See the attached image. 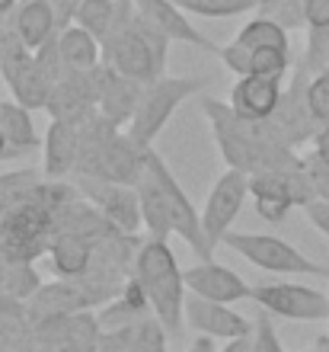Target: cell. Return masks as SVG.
Here are the masks:
<instances>
[{"mask_svg":"<svg viewBox=\"0 0 329 352\" xmlns=\"http://www.w3.org/2000/svg\"><path fill=\"white\" fill-rule=\"evenodd\" d=\"M201 87H205V77H166L163 74V77H157V80H150L144 87V93H141L135 119L128 122L125 131H128L137 144L150 148L154 138L170 122V116L176 112V106L185 102L189 96H195Z\"/></svg>","mask_w":329,"mask_h":352,"instance_id":"4","label":"cell"},{"mask_svg":"<svg viewBox=\"0 0 329 352\" xmlns=\"http://www.w3.org/2000/svg\"><path fill=\"white\" fill-rule=\"evenodd\" d=\"M48 205H16V212L3 221V253L7 260L29 263L42 247H45V234H48Z\"/></svg>","mask_w":329,"mask_h":352,"instance_id":"11","label":"cell"},{"mask_svg":"<svg viewBox=\"0 0 329 352\" xmlns=\"http://www.w3.org/2000/svg\"><path fill=\"white\" fill-rule=\"evenodd\" d=\"M262 311L284 320H329V295L297 282H262L253 285V298Z\"/></svg>","mask_w":329,"mask_h":352,"instance_id":"10","label":"cell"},{"mask_svg":"<svg viewBox=\"0 0 329 352\" xmlns=\"http://www.w3.org/2000/svg\"><path fill=\"white\" fill-rule=\"evenodd\" d=\"M282 80L284 77H265V74L237 77V84L230 90V106L240 116H249V119H272L284 93Z\"/></svg>","mask_w":329,"mask_h":352,"instance_id":"17","label":"cell"},{"mask_svg":"<svg viewBox=\"0 0 329 352\" xmlns=\"http://www.w3.org/2000/svg\"><path fill=\"white\" fill-rule=\"evenodd\" d=\"M304 3L307 0H259V13L272 16L275 23H282L288 32L297 26H304Z\"/></svg>","mask_w":329,"mask_h":352,"instance_id":"30","label":"cell"},{"mask_svg":"<svg viewBox=\"0 0 329 352\" xmlns=\"http://www.w3.org/2000/svg\"><path fill=\"white\" fill-rule=\"evenodd\" d=\"M185 352H218V349H214V343H211V336H195V343Z\"/></svg>","mask_w":329,"mask_h":352,"instance_id":"39","label":"cell"},{"mask_svg":"<svg viewBox=\"0 0 329 352\" xmlns=\"http://www.w3.org/2000/svg\"><path fill=\"white\" fill-rule=\"evenodd\" d=\"M119 10L122 0H83L80 13H77V26L87 29L100 42H106V36L112 32L115 19H119Z\"/></svg>","mask_w":329,"mask_h":352,"instance_id":"28","label":"cell"},{"mask_svg":"<svg viewBox=\"0 0 329 352\" xmlns=\"http://www.w3.org/2000/svg\"><path fill=\"white\" fill-rule=\"evenodd\" d=\"M80 7H83V0H52V10H55V19H58V32L77 26Z\"/></svg>","mask_w":329,"mask_h":352,"instance_id":"35","label":"cell"},{"mask_svg":"<svg viewBox=\"0 0 329 352\" xmlns=\"http://www.w3.org/2000/svg\"><path fill=\"white\" fill-rule=\"evenodd\" d=\"M249 195L256 202V214L269 224H282L291 208H304L317 199L310 179H307V170H304V160L294 167L262 170V173L249 176Z\"/></svg>","mask_w":329,"mask_h":352,"instance_id":"6","label":"cell"},{"mask_svg":"<svg viewBox=\"0 0 329 352\" xmlns=\"http://www.w3.org/2000/svg\"><path fill=\"white\" fill-rule=\"evenodd\" d=\"M58 45H61L67 74H87V71L102 67V42L90 36L87 29L71 26L65 32H58Z\"/></svg>","mask_w":329,"mask_h":352,"instance_id":"21","label":"cell"},{"mask_svg":"<svg viewBox=\"0 0 329 352\" xmlns=\"http://www.w3.org/2000/svg\"><path fill=\"white\" fill-rule=\"evenodd\" d=\"M183 276H185V288L192 295L211 298V301H220V305H237V301L253 298V285H247L243 276H237L234 269L220 266L214 260L195 263V266L185 269Z\"/></svg>","mask_w":329,"mask_h":352,"instance_id":"15","label":"cell"},{"mask_svg":"<svg viewBox=\"0 0 329 352\" xmlns=\"http://www.w3.org/2000/svg\"><path fill=\"white\" fill-rule=\"evenodd\" d=\"M42 148H45V176L48 179H65V176H71L73 170L80 167V151H83L80 129H73L67 122L52 119Z\"/></svg>","mask_w":329,"mask_h":352,"instance_id":"19","label":"cell"},{"mask_svg":"<svg viewBox=\"0 0 329 352\" xmlns=\"http://www.w3.org/2000/svg\"><path fill=\"white\" fill-rule=\"evenodd\" d=\"M10 93H13V100H16L19 106H26V109L36 112V109H45V106H48L52 93H55V84H52V80L38 71L36 61H32L26 74L10 84Z\"/></svg>","mask_w":329,"mask_h":352,"instance_id":"27","label":"cell"},{"mask_svg":"<svg viewBox=\"0 0 329 352\" xmlns=\"http://www.w3.org/2000/svg\"><path fill=\"white\" fill-rule=\"evenodd\" d=\"M0 131L7 135V141L19 154H26L38 144L36 125H32V109L19 106L16 100H0Z\"/></svg>","mask_w":329,"mask_h":352,"instance_id":"25","label":"cell"},{"mask_svg":"<svg viewBox=\"0 0 329 352\" xmlns=\"http://www.w3.org/2000/svg\"><path fill=\"white\" fill-rule=\"evenodd\" d=\"M135 282L144 292L150 314L170 333H179L185 320V295H189V288H185V276L179 263H176V253L170 250V243L160 241V237H150V241L137 247Z\"/></svg>","mask_w":329,"mask_h":352,"instance_id":"3","label":"cell"},{"mask_svg":"<svg viewBox=\"0 0 329 352\" xmlns=\"http://www.w3.org/2000/svg\"><path fill=\"white\" fill-rule=\"evenodd\" d=\"M185 324L195 333L211 336V340H234V336H249L256 330V324H249L243 314L230 311V305L192 295V292L185 295Z\"/></svg>","mask_w":329,"mask_h":352,"instance_id":"13","label":"cell"},{"mask_svg":"<svg viewBox=\"0 0 329 352\" xmlns=\"http://www.w3.org/2000/svg\"><path fill=\"white\" fill-rule=\"evenodd\" d=\"M307 67H297V74H294V84L282 93V102H278V109H275L272 122L275 129L284 135L288 144H301L307 138H317V122H313V112H310V102H307Z\"/></svg>","mask_w":329,"mask_h":352,"instance_id":"14","label":"cell"},{"mask_svg":"<svg viewBox=\"0 0 329 352\" xmlns=\"http://www.w3.org/2000/svg\"><path fill=\"white\" fill-rule=\"evenodd\" d=\"M269 311H262L256 320V330H253V352H284L282 343H278V336H275V327L269 320Z\"/></svg>","mask_w":329,"mask_h":352,"instance_id":"33","label":"cell"},{"mask_svg":"<svg viewBox=\"0 0 329 352\" xmlns=\"http://www.w3.org/2000/svg\"><path fill=\"white\" fill-rule=\"evenodd\" d=\"M304 26L329 29V0H307L304 3Z\"/></svg>","mask_w":329,"mask_h":352,"instance_id":"34","label":"cell"},{"mask_svg":"<svg viewBox=\"0 0 329 352\" xmlns=\"http://www.w3.org/2000/svg\"><path fill=\"white\" fill-rule=\"evenodd\" d=\"M83 307H90V295L77 288L73 282H52V285H38L32 295V311L42 317H67L77 314Z\"/></svg>","mask_w":329,"mask_h":352,"instance_id":"24","label":"cell"},{"mask_svg":"<svg viewBox=\"0 0 329 352\" xmlns=\"http://www.w3.org/2000/svg\"><path fill=\"white\" fill-rule=\"evenodd\" d=\"M147 84L141 80H131V77L112 71V67L102 65V84H100V116L112 125H128L137 112V102H141V93Z\"/></svg>","mask_w":329,"mask_h":352,"instance_id":"18","label":"cell"},{"mask_svg":"<svg viewBox=\"0 0 329 352\" xmlns=\"http://www.w3.org/2000/svg\"><path fill=\"white\" fill-rule=\"evenodd\" d=\"M77 192H80L83 199L109 221V228H115L122 237L137 234V228L144 224L137 186L119 183V179H106V176L80 173L77 176Z\"/></svg>","mask_w":329,"mask_h":352,"instance_id":"7","label":"cell"},{"mask_svg":"<svg viewBox=\"0 0 329 352\" xmlns=\"http://www.w3.org/2000/svg\"><path fill=\"white\" fill-rule=\"evenodd\" d=\"M237 42L249 48H282V52H291V36L282 23H275L272 16H262L256 13L253 19L243 23V29L237 32Z\"/></svg>","mask_w":329,"mask_h":352,"instance_id":"26","label":"cell"},{"mask_svg":"<svg viewBox=\"0 0 329 352\" xmlns=\"http://www.w3.org/2000/svg\"><path fill=\"white\" fill-rule=\"evenodd\" d=\"M247 199H249V173L227 167L218 176V183L211 186L205 208H201V228H205V237H208L211 247L224 243V237L237 221V214L243 212Z\"/></svg>","mask_w":329,"mask_h":352,"instance_id":"9","label":"cell"},{"mask_svg":"<svg viewBox=\"0 0 329 352\" xmlns=\"http://www.w3.org/2000/svg\"><path fill=\"white\" fill-rule=\"evenodd\" d=\"M218 352H253V333L249 336H234V340H224V349Z\"/></svg>","mask_w":329,"mask_h":352,"instance_id":"37","label":"cell"},{"mask_svg":"<svg viewBox=\"0 0 329 352\" xmlns=\"http://www.w3.org/2000/svg\"><path fill=\"white\" fill-rule=\"evenodd\" d=\"M147 173L157 179V186L163 189L166 195V205H170V214H173V234L176 237H183L185 247L198 256V260H211L214 256V247L208 243L205 237V228H201V212L192 205V199L185 195V189L179 186V179L173 176V170L163 164V157L150 148L147 154Z\"/></svg>","mask_w":329,"mask_h":352,"instance_id":"8","label":"cell"},{"mask_svg":"<svg viewBox=\"0 0 329 352\" xmlns=\"http://www.w3.org/2000/svg\"><path fill=\"white\" fill-rule=\"evenodd\" d=\"M224 247L240 253L247 263L275 272V276H313V278H329V266L313 263L310 256H304L297 247L288 241L275 237V234H253V231H230L224 237Z\"/></svg>","mask_w":329,"mask_h":352,"instance_id":"5","label":"cell"},{"mask_svg":"<svg viewBox=\"0 0 329 352\" xmlns=\"http://www.w3.org/2000/svg\"><path fill=\"white\" fill-rule=\"evenodd\" d=\"M135 186H137V195H141V218H144V228L150 231V237L166 241V237L173 234V214H170L163 189L157 186V179L147 173V170L141 173V179H137Z\"/></svg>","mask_w":329,"mask_h":352,"instance_id":"22","label":"cell"},{"mask_svg":"<svg viewBox=\"0 0 329 352\" xmlns=\"http://www.w3.org/2000/svg\"><path fill=\"white\" fill-rule=\"evenodd\" d=\"M304 214H307V221L317 231L326 234V241H329V199H313L310 205H304Z\"/></svg>","mask_w":329,"mask_h":352,"instance_id":"36","label":"cell"},{"mask_svg":"<svg viewBox=\"0 0 329 352\" xmlns=\"http://www.w3.org/2000/svg\"><path fill=\"white\" fill-rule=\"evenodd\" d=\"M13 32L26 42L32 52L52 42L58 36V19L52 10V0H19L13 10Z\"/></svg>","mask_w":329,"mask_h":352,"instance_id":"20","label":"cell"},{"mask_svg":"<svg viewBox=\"0 0 329 352\" xmlns=\"http://www.w3.org/2000/svg\"><path fill=\"white\" fill-rule=\"evenodd\" d=\"M166 45L170 38L150 29L144 19H137L131 0H122L119 19L102 42V65L131 80L150 84L166 71Z\"/></svg>","mask_w":329,"mask_h":352,"instance_id":"2","label":"cell"},{"mask_svg":"<svg viewBox=\"0 0 329 352\" xmlns=\"http://www.w3.org/2000/svg\"><path fill=\"white\" fill-rule=\"evenodd\" d=\"M201 112L208 116L214 141H218L227 167L256 176L262 170L301 164V157H294L291 144L284 141L282 131L275 129L272 119H249V116H240L230 102L218 100H205Z\"/></svg>","mask_w":329,"mask_h":352,"instance_id":"1","label":"cell"},{"mask_svg":"<svg viewBox=\"0 0 329 352\" xmlns=\"http://www.w3.org/2000/svg\"><path fill=\"white\" fill-rule=\"evenodd\" d=\"M135 3L137 19H144L150 29H157L160 36H166L170 42H183V45H195L205 52L218 55L220 45H214L211 38H205L198 29L192 26V19L185 10H179L173 0H131Z\"/></svg>","mask_w":329,"mask_h":352,"instance_id":"12","label":"cell"},{"mask_svg":"<svg viewBox=\"0 0 329 352\" xmlns=\"http://www.w3.org/2000/svg\"><path fill=\"white\" fill-rule=\"evenodd\" d=\"M163 330L166 327L160 320H144L131 330V352H166L163 346Z\"/></svg>","mask_w":329,"mask_h":352,"instance_id":"31","label":"cell"},{"mask_svg":"<svg viewBox=\"0 0 329 352\" xmlns=\"http://www.w3.org/2000/svg\"><path fill=\"white\" fill-rule=\"evenodd\" d=\"M48 253H52V266H55L58 276L73 278L87 272L93 247L80 231H61V234H55V241L48 243Z\"/></svg>","mask_w":329,"mask_h":352,"instance_id":"23","label":"cell"},{"mask_svg":"<svg viewBox=\"0 0 329 352\" xmlns=\"http://www.w3.org/2000/svg\"><path fill=\"white\" fill-rule=\"evenodd\" d=\"M179 10L192 13V16H208V19H224L237 16L247 10H256L259 0H173Z\"/></svg>","mask_w":329,"mask_h":352,"instance_id":"29","label":"cell"},{"mask_svg":"<svg viewBox=\"0 0 329 352\" xmlns=\"http://www.w3.org/2000/svg\"><path fill=\"white\" fill-rule=\"evenodd\" d=\"M13 10H16V0H0V32L10 26V19H13Z\"/></svg>","mask_w":329,"mask_h":352,"instance_id":"38","label":"cell"},{"mask_svg":"<svg viewBox=\"0 0 329 352\" xmlns=\"http://www.w3.org/2000/svg\"><path fill=\"white\" fill-rule=\"evenodd\" d=\"M16 154H19V151L13 148V144L7 141V135L0 131V160H3V157H16Z\"/></svg>","mask_w":329,"mask_h":352,"instance_id":"40","label":"cell"},{"mask_svg":"<svg viewBox=\"0 0 329 352\" xmlns=\"http://www.w3.org/2000/svg\"><path fill=\"white\" fill-rule=\"evenodd\" d=\"M304 160V170H307V179L313 186V195L317 199H329V157H323L320 151L307 154Z\"/></svg>","mask_w":329,"mask_h":352,"instance_id":"32","label":"cell"},{"mask_svg":"<svg viewBox=\"0 0 329 352\" xmlns=\"http://www.w3.org/2000/svg\"><path fill=\"white\" fill-rule=\"evenodd\" d=\"M220 65L227 67L230 74L247 77V74H265V77H284L291 71V52L282 48H249L243 42H227L218 52Z\"/></svg>","mask_w":329,"mask_h":352,"instance_id":"16","label":"cell"}]
</instances>
